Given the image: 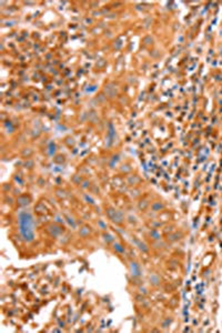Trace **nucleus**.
I'll list each match as a JSON object with an SVG mask.
<instances>
[{
  "mask_svg": "<svg viewBox=\"0 0 222 333\" xmlns=\"http://www.w3.org/2000/svg\"><path fill=\"white\" fill-rule=\"evenodd\" d=\"M150 281H151L150 283H152L153 285H158L160 283V278L157 275H152V277H150Z\"/></svg>",
  "mask_w": 222,
  "mask_h": 333,
  "instance_id": "4",
  "label": "nucleus"
},
{
  "mask_svg": "<svg viewBox=\"0 0 222 333\" xmlns=\"http://www.w3.org/2000/svg\"><path fill=\"white\" fill-rule=\"evenodd\" d=\"M108 215H109V217H110V219L113 221V222L120 223L121 221H122V215H121V213H119V212L116 211V210H113V209H109Z\"/></svg>",
  "mask_w": 222,
  "mask_h": 333,
  "instance_id": "2",
  "label": "nucleus"
},
{
  "mask_svg": "<svg viewBox=\"0 0 222 333\" xmlns=\"http://www.w3.org/2000/svg\"><path fill=\"white\" fill-rule=\"evenodd\" d=\"M131 272L133 277H140L141 275L140 266L138 265V263H136V262H131Z\"/></svg>",
  "mask_w": 222,
  "mask_h": 333,
  "instance_id": "3",
  "label": "nucleus"
},
{
  "mask_svg": "<svg viewBox=\"0 0 222 333\" xmlns=\"http://www.w3.org/2000/svg\"><path fill=\"white\" fill-rule=\"evenodd\" d=\"M120 246H121L120 244H114V249H117L119 252H123V251H124V250H123L122 248H120Z\"/></svg>",
  "mask_w": 222,
  "mask_h": 333,
  "instance_id": "5",
  "label": "nucleus"
},
{
  "mask_svg": "<svg viewBox=\"0 0 222 333\" xmlns=\"http://www.w3.org/2000/svg\"><path fill=\"white\" fill-rule=\"evenodd\" d=\"M19 230L21 237L26 242H31L35 239V222L31 213L28 211H21L18 215Z\"/></svg>",
  "mask_w": 222,
  "mask_h": 333,
  "instance_id": "1",
  "label": "nucleus"
}]
</instances>
